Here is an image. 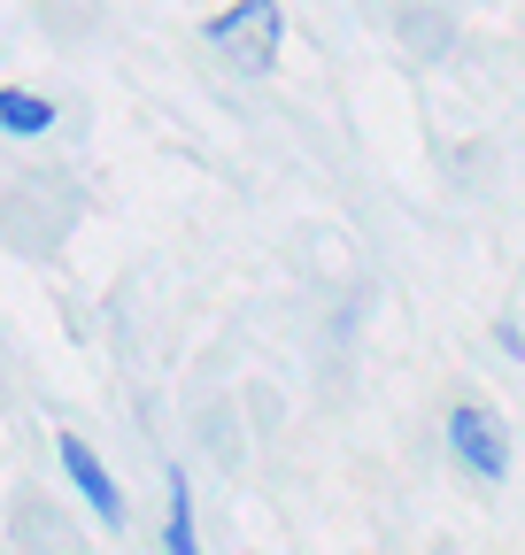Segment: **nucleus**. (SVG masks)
Masks as SVG:
<instances>
[{
    "label": "nucleus",
    "instance_id": "nucleus-3",
    "mask_svg": "<svg viewBox=\"0 0 525 555\" xmlns=\"http://www.w3.org/2000/svg\"><path fill=\"white\" fill-rule=\"evenodd\" d=\"M62 470H71V486H78V502L116 532L124 525V494H116V478H108V463L86 448V440H71V433H62Z\"/></svg>",
    "mask_w": 525,
    "mask_h": 555
},
{
    "label": "nucleus",
    "instance_id": "nucleus-1",
    "mask_svg": "<svg viewBox=\"0 0 525 555\" xmlns=\"http://www.w3.org/2000/svg\"><path fill=\"white\" fill-rule=\"evenodd\" d=\"M202 39H209L232 69L262 78V69L279 62V47H286V9H279V0H232L225 16H209V24H202Z\"/></svg>",
    "mask_w": 525,
    "mask_h": 555
},
{
    "label": "nucleus",
    "instance_id": "nucleus-4",
    "mask_svg": "<svg viewBox=\"0 0 525 555\" xmlns=\"http://www.w3.org/2000/svg\"><path fill=\"white\" fill-rule=\"evenodd\" d=\"M0 131H16V139L54 131V101L47 93H24V86H0Z\"/></svg>",
    "mask_w": 525,
    "mask_h": 555
},
{
    "label": "nucleus",
    "instance_id": "nucleus-2",
    "mask_svg": "<svg viewBox=\"0 0 525 555\" xmlns=\"http://www.w3.org/2000/svg\"><path fill=\"white\" fill-rule=\"evenodd\" d=\"M448 455L464 463L472 478H510V440L495 433V416H479V409H456L448 416Z\"/></svg>",
    "mask_w": 525,
    "mask_h": 555
},
{
    "label": "nucleus",
    "instance_id": "nucleus-5",
    "mask_svg": "<svg viewBox=\"0 0 525 555\" xmlns=\"http://www.w3.org/2000/svg\"><path fill=\"white\" fill-rule=\"evenodd\" d=\"M163 547L170 555H193V509H185V478L170 470V517H163Z\"/></svg>",
    "mask_w": 525,
    "mask_h": 555
}]
</instances>
